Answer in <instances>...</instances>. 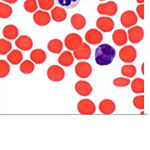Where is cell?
I'll list each match as a JSON object with an SVG mask.
<instances>
[{
    "mask_svg": "<svg viewBox=\"0 0 150 150\" xmlns=\"http://www.w3.org/2000/svg\"><path fill=\"white\" fill-rule=\"evenodd\" d=\"M116 56V50L110 45L105 43L97 47L95 59L99 66H108L111 64Z\"/></svg>",
    "mask_w": 150,
    "mask_h": 150,
    "instance_id": "6da1fadb",
    "label": "cell"
},
{
    "mask_svg": "<svg viewBox=\"0 0 150 150\" xmlns=\"http://www.w3.org/2000/svg\"><path fill=\"white\" fill-rule=\"evenodd\" d=\"M119 57L120 59L124 62H127V63L133 62L137 57L136 50L131 45L126 46L120 49Z\"/></svg>",
    "mask_w": 150,
    "mask_h": 150,
    "instance_id": "7a4b0ae2",
    "label": "cell"
},
{
    "mask_svg": "<svg viewBox=\"0 0 150 150\" xmlns=\"http://www.w3.org/2000/svg\"><path fill=\"white\" fill-rule=\"evenodd\" d=\"M66 47L71 51L78 49L82 43L81 37L76 33H71L66 36L64 40Z\"/></svg>",
    "mask_w": 150,
    "mask_h": 150,
    "instance_id": "3957f363",
    "label": "cell"
},
{
    "mask_svg": "<svg viewBox=\"0 0 150 150\" xmlns=\"http://www.w3.org/2000/svg\"><path fill=\"white\" fill-rule=\"evenodd\" d=\"M117 11L118 6L114 1H109L106 3H102L99 4L97 7L98 13L103 15L113 16L117 13Z\"/></svg>",
    "mask_w": 150,
    "mask_h": 150,
    "instance_id": "277c9868",
    "label": "cell"
},
{
    "mask_svg": "<svg viewBox=\"0 0 150 150\" xmlns=\"http://www.w3.org/2000/svg\"><path fill=\"white\" fill-rule=\"evenodd\" d=\"M48 78L53 82H60L64 79L65 72L62 68L57 65H53L50 67L47 71Z\"/></svg>",
    "mask_w": 150,
    "mask_h": 150,
    "instance_id": "5b68a950",
    "label": "cell"
},
{
    "mask_svg": "<svg viewBox=\"0 0 150 150\" xmlns=\"http://www.w3.org/2000/svg\"><path fill=\"white\" fill-rule=\"evenodd\" d=\"M94 103L89 99H83L78 104V110L81 114L92 115L96 111Z\"/></svg>",
    "mask_w": 150,
    "mask_h": 150,
    "instance_id": "8992f818",
    "label": "cell"
},
{
    "mask_svg": "<svg viewBox=\"0 0 150 150\" xmlns=\"http://www.w3.org/2000/svg\"><path fill=\"white\" fill-rule=\"evenodd\" d=\"M137 16L132 10H127L121 15L120 21L122 25L125 28H130L137 22Z\"/></svg>",
    "mask_w": 150,
    "mask_h": 150,
    "instance_id": "52a82bcc",
    "label": "cell"
},
{
    "mask_svg": "<svg viewBox=\"0 0 150 150\" xmlns=\"http://www.w3.org/2000/svg\"><path fill=\"white\" fill-rule=\"evenodd\" d=\"M75 73L83 79L88 78L92 73L91 66L86 62H79L75 66Z\"/></svg>",
    "mask_w": 150,
    "mask_h": 150,
    "instance_id": "ba28073f",
    "label": "cell"
},
{
    "mask_svg": "<svg viewBox=\"0 0 150 150\" xmlns=\"http://www.w3.org/2000/svg\"><path fill=\"white\" fill-rule=\"evenodd\" d=\"M96 25L104 33H109L114 29V22L110 18L103 16L97 19Z\"/></svg>",
    "mask_w": 150,
    "mask_h": 150,
    "instance_id": "9c48e42d",
    "label": "cell"
},
{
    "mask_svg": "<svg viewBox=\"0 0 150 150\" xmlns=\"http://www.w3.org/2000/svg\"><path fill=\"white\" fill-rule=\"evenodd\" d=\"M128 34L130 42L133 44H136L142 40L144 31L142 27L135 26L128 30Z\"/></svg>",
    "mask_w": 150,
    "mask_h": 150,
    "instance_id": "30bf717a",
    "label": "cell"
},
{
    "mask_svg": "<svg viewBox=\"0 0 150 150\" xmlns=\"http://www.w3.org/2000/svg\"><path fill=\"white\" fill-rule=\"evenodd\" d=\"M85 39L86 42L91 45H97L102 42L103 35L98 30L93 28L86 33Z\"/></svg>",
    "mask_w": 150,
    "mask_h": 150,
    "instance_id": "8fae6325",
    "label": "cell"
},
{
    "mask_svg": "<svg viewBox=\"0 0 150 150\" xmlns=\"http://www.w3.org/2000/svg\"><path fill=\"white\" fill-rule=\"evenodd\" d=\"M91 54L90 47L85 43H82L80 47L75 50L73 55L76 59H88Z\"/></svg>",
    "mask_w": 150,
    "mask_h": 150,
    "instance_id": "7c38bea8",
    "label": "cell"
},
{
    "mask_svg": "<svg viewBox=\"0 0 150 150\" xmlns=\"http://www.w3.org/2000/svg\"><path fill=\"white\" fill-rule=\"evenodd\" d=\"M34 22L39 26H46L51 22V16L49 13L42 10L37 11L33 15Z\"/></svg>",
    "mask_w": 150,
    "mask_h": 150,
    "instance_id": "4fadbf2b",
    "label": "cell"
},
{
    "mask_svg": "<svg viewBox=\"0 0 150 150\" xmlns=\"http://www.w3.org/2000/svg\"><path fill=\"white\" fill-rule=\"evenodd\" d=\"M15 45L18 48L23 51L30 50L33 46L32 39L29 36L21 35L15 41Z\"/></svg>",
    "mask_w": 150,
    "mask_h": 150,
    "instance_id": "5bb4252c",
    "label": "cell"
},
{
    "mask_svg": "<svg viewBox=\"0 0 150 150\" xmlns=\"http://www.w3.org/2000/svg\"><path fill=\"white\" fill-rule=\"evenodd\" d=\"M75 90L81 96H88L93 91V87L86 81H79L75 85Z\"/></svg>",
    "mask_w": 150,
    "mask_h": 150,
    "instance_id": "9a60e30c",
    "label": "cell"
},
{
    "mask_svg": "<svg viewBox=\"0 0 150 150\" xmlns=\"http://www.w3.org/2000/svg\"><path fill=\"white\" fill-rule=\"evenodd\" d=\"M98 108L102 114L110 115L114 113L115 110L116 106L115 103L109 99H105L99 104Z\"/></svg>",
    "mask_w": 150,
    "mask_h": 150,
    "instance_id": "2e32d148",
    "label": "cell"
},
{
    "mask_svg": "<svg viewBox=\"0 0 150 150\" xmlns=\"http://www.w3.org/2000/svg\"><path fill=\"white\" fill-rule=\"evenodd\" d=\"M112 40L114 43L118 46H123L127 43V35L126 31L121 29L115 30L112 34Z\"/></svg>",
    "mask_w": 150,
    "mask_h": 150,
    "instance_id": "e0dca14e",
    "label": "cell"
},
{
    "mask_svg": "<svg viewBox=\"0 0 150 150\" xmlns=\"http://www.w3.org/2000/svg\"><path fill=\"white\" fill-rule=\"evenodd\" d=\"M30 59L34 63L41 64L43 63L46 59V54L41 49H36L31 52Z\"/></svg>",
    "mask_w": 150,
    "mask_h": 150,
    "instance_id": "ac0fdd59",
    "label": "cell"
},
{
    "mask_svg": "<svg viewBox=\"0 0 150 150\" xmlns=\"http://www.w3.org/2000/svg\"><path fill=\"white\" fill-rule=\"evenodd\" d=\"M70 21L73 28L76 30H81L86 25L85 18L82 15L78 13L73 15L71 18Z\"/></svg>",
    "mask_w": 150,
    "mask_h": 150,
    "instance_id": "d6986e66",
    "label": "cell"
},
{
    "mask_svg": "<svg viewBox=\"0 0 150 150\" xmlns=\"http://www.w3.org/2000/svg\"><path fill=\"white\" fill-rule=\"evenodd\" d=\"M3 34L6 39L14 40L17 38L19 35V30L13 25H8L4 28Z\"/></svg>",
    "mask_w": 150,
    "mask_h": 150,
    "instance_id": "ffe728a7",
    "label": "cell"
},
{
    "mask_svg": "<svg viewBox=\"0 0 150 150\" xmlns=\"http://www.w3.org/2000/svg\"><path fill=\"white\" fill-rule=\"evenodd\" d=\"M51 16L54 21L60 22L64 21L67 18L66 11L61 7H55L51 11Z\"/></svg>",
    "mask_w": 150,
    "mask_h": 150,
    "instance_id": "44dd1931",
    "label": "cell"
},
{
    "mask_svg": "<svg viewBox=\"0 0 150 150\" xmlns=\"http://www.w3.org/2000/svg\"><path fill=\"white\" fill-rule=\"evenodd\" d=\"M59 64L64 67H69L73 64L74 58L72 54L69 51L62 52L58 58Z\"/></svg>",
    "mask_w": 150,
    "mask_h": 150,
    "instance_id": "7402d4cb",
    "label": "cell"
},
{
    "mask_svg": "<svg viewBox=\"0 0 150 150\" xmlns=\"http://www.w3.org/2000/svg\"><path fill=\"white\" fill-rule=\"evenodd\" d=\"M7 58L11 64L18 65L22 61L23 55L19 50L15 49L8 54Z\"/></svg>",
    "mask_w": 150,
    "mask_h": 150,
    "instance_id": "603a6c76",
    "label": "cell"
},
{
    "mask_svg": "<svg viewBox=\"0 0 150 150\" xmlns=\"http://www.w3.org/2000/svg\"><path fill=\"white\" fill-rule=\"evenodd\" d=\"M63 48V45L62 42L59 39H53L50 41L47 45L49 51L54 54H58L61 53Z\"/></svg>",
    "mask_w": 150,
    "mask_h": 150,
    "instance_id": "cb8c5ba5",
    "label": "cell"
},
{
    "mask_svg": "<svg viewBox=\"0 0 150 150\" xmlns=\"http://www.w3.org/2000/svg\"><path fill=\"white\" fill-rule=\"evenodd\" d=\"M57 4L62 8L71 9L76 7L81 2V0H55Z\"/></svg>",
    "mask_w": 150,
    "mask_h": 150,
    "instance_id": "d4e9b609",
    "label": "cell"
},
{
    "mask_svg": "<svg viewBox=\"0 0 150 150\" xmlns=\"http://www.w3.org/2000/svg\"><path fill=\"white\" fill-rule=\"evenodd\" d=\"M132 90L136 94L144 93V80L141 78L134 79L131 85Z\"/></svg>",
    "mask_w": 150,
    "mask_h": 150,
    "instance_id": "484cf974",
    "label": "cell"
},
{
    "mask_svg": "<svg viewBox=\"0 0 150 150\" xmlns=\"http://www.w3.org/2000/svg\"><path fill=\"white\" fill-rule=\"evenodd\" d=\"M121 73L125 77L133 78L136 74V68L132 64L124 65L121 68Z\"/></svg>",
    "mask_w": 150,
    "mask_h": 150,
    "instance_id": "4316f807",
    "label": "cell"
},
{
    "mask_svg": "<svg viewBox=\"0 0 150 150\" xmlns=\"http://www.w3.org/2000/svg\"><path fill=\"white\" fill-rule=\"evenodd\" d=\"M13 12L12 8L4 3H0V18L7 19L9 18Z\"/></svg>",
    "mask_w": 150,
    "mask_h": 150,
    "instance_id": "83f0119b",
    "label": "cell"
},
{
    "mask_svg": "<svg viewBox=\"0 0 150 150\" xmlns=\"http://www.w3.org/2000/svg\"><path fill=\"white\" fill-rule=\"evenodd\" d=\"M35 69L33 62L29 60L24 61L20 66V70L24 74H30Z\"/></svg>",
    "mask_w": 150,
    "mask_h": 150,
    "instance_id": "f1b7e54d",
    "label": "cell"
},
{
    "mask_svg": "<svg viewBox=\"0 0 150 150\" xmlns=\"http://www.w3.org/2000/svg\"><path fill=\"white\" fill-rule=\"evenodd\" d=\"M12 48L11 43L5 39H0V55H4L8 53Z\"/></svg>",
    "mask_w": 150,
    "mask_h": 150,
    "instance_id": "f546056e",
    "label": "cell"
},
{
    "mask_svg": "<svg viewBox=\"0 0 150 150\" xmlns=\"http://www.w3.org/2000/svg\"><path fill=\"white\" fill-rule=\"evenodd\" d=\"M10 70V67L8 62L4 59H0V78L6 77Z\"/></svg>",
    "mask_w": 150,
    "mask_h": 150,
    "instance_id": "4dcf8cb0",
    "label": "cell"
},
{
    "mask_svg": "<svg viewBox=\"0 0 150 150\" xmlns=\"http://www.w3.org/2000/svg\"><path fill=\"white\" fill-rule=\"evenodd\" d=\"M23 7L29 13H33L38 8L36 0H26L23 4Z\"/></svg>",
    "mask_w": 150,
    "mask_h": 150,
    "instance_id": "1f68e13d",
    "label": "cell"
},
{
    "mask_svg": "<svg viewBox=\"0 0 150 150\" xmlns=\"http://www.w3.org/2000/svg\"><path fill=\"white\" fill-rule=\"evenodd\" d=\"M38 2L40 8L45 10H51L54 6V0H38Z\"/></svg>",
    "mask_w": 150,
    "mask_h": 150,
    "instance_id": "d6a6232c",
    "label": "cell"
},
{
    "mask_svg": "<svg viewBox=\"0 0 150 150\" xmlns=\"http://www.w3.org/2000/svg\"><path fill=\"white\" fill-rule=\"evenodd\" d=\"M133 103L136 108L143 110L144 109V96H138L135 97L133 99Z\"/></svg>",
    "mask_w": 150,
    "mask_h": 150,
    "instance_id": "836d02e7",
    "label": "cell"
},
{
    "mask_svg": "<svg viewBox=\"0 0 150 150\" xmlns=\"http://www.w3.org/2000/svg\"><path fill=\"white\" fill-rule=\"evenodd\" d=\"M130 81L129 79L125 78H118L113 81V83L115 86L118 87L127 86L130 84Z\"/></svg>",
    "mask_w": 150,
    "mask_h": 150,
    "instance_id": "e575fe53",
    "label": "cell"
},
{
    "mask_svg": "<svg viewBox=\"0 0 150 150\" xmlns=\"http://www.w3.org/2000/svg\"><path fill=\"white\" fill-rule=\"evenodd\" d=\"M137 13L142 20H144V5L141 4L136 7Z\"/></svg>",
    "mask_w": 150,
    "mask_h": 150,
    "instance_id": "d590c367",
    "label": "cell"
},
{
    "mask_svg": "<svg viewBox=\"0 0 150 150\" xmlns=\"http://www.w3.org/2000/svg\"><path fill=\"white\" fill-rule=\"evenodd\" d=\"M2 1L8 3H10V4H15L18 1V0H2Z\"/></svg>",
    "mask_w": 150,
    "mask_h": 150,
    "instance_id": "8d00e7d4",
    "label": "cell"
},
{
    "mask_svg": "<svg viewBox=\"0 0 150 150\" xmlns=\"http://www.w3.org/2000/svg\"><path fill=\"white\" fill-rule=\"evenodd\" d=\"M144 2V0H137V3L139 4H141L143 3Z\"/></svg>",
    "mask_w": 150,
    "mask_h": 150,
    "instance_id": "74e56055",
    "label": "cell"
},
{
    "mask_svg": "<svg viewBox=\"0 0 150 150\" xmlns=\"http://www.w3.org/2000/svg\"><path fill=\"white\" fill-rule=\"evenodd\" d=\"M98 1H105V0H98Z\"/></svg>",
    "mask_w": 150,
    "mask_h": 150,
    "instance_id": "f35d334b",
    "label": "cell"
}]
</instances>
